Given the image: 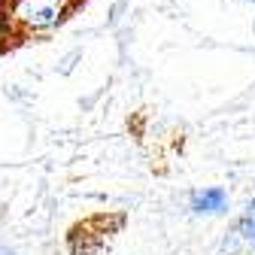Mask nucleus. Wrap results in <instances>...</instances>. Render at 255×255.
Segmentation results:
<instances>
[{"label": "nucleus", "instance_id": "obj_4", "mask_svg": "<svg viewBox=\"0 0 255 255\" xmlns=\"http://www.w3.org/2000/svg\"><path fill=\"white\" fill-rule=\"evenodd\" d=\"M12 27H9V18H6V9H3V3H0V52H3L9 43H12Z\"/></svg>", "mask_w": 255, "mask_h": 255}, {"label": "nucleus", "instance_id": "obj_5", "mask_svg": "<svg viewBox=\"0 0 255 255\" xmlns=\"http://www.w3.org/2000/svg\"><path fill=\"white\" fill-rule=\"evenodd\" d=\"M0 255H12V252H6V249H0Z\"/></svg>", "mask_w": 255, "mask_h": 255}, {"label": "nucleus", "instance_id": "obj_1", "mask_svg": "<svg viewBox=\"0 0 255 255\" xmlns=\"http://www.w3.org/2000/svg\"><path fill=\"white\" fill-rule=\"evenodd\" d=\"M76 6L79 0H6L3 3L15 37L49 34V30L67 21Z\"/></svg>", "mask_w": 255, "mask_h": 255}, {"label": "nucleus", "instance_id": "obj_3", "mask_svg": "<svg viewBox=\"0 0 255 255\" xmlns=\"http://www.w3.org/2000/svg\"><path fill=\"white\" fill-rule=\"evenodd\" d=\"M237 234H240L246 243H255V198L246 204V213H243V219L237 222Z\"/></svg>", "mask_w": 255, "mask_h": 255}, {"label": "nucleus", "instance_id": "obj_2", "mask_svg": "<svg viewBox=\"0 0 255 255\" xmlns=\"http://www.w3.org/2000/svg\"><path fill=\"white\" fill-rule=\"evenodd\" d=\"M228 207V195H225V188H204L198 191L195 198H191V210L195 213H222Z\"/></svg>", "mask_w": 255, "mask_h": 255}]
</instances>
